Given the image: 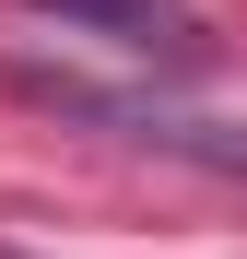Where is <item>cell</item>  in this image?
<instances>
[{"label":"cell","instance_id":"obj_1","mask_svg":"<svg viewBox=\"0 0 247 259\" xmlns=\"http://www.w3.org/2000/svg\"><path fill=\"white\" fill-rule=\"evenodd\" d=\"M35 12H59L82 35H118V48H165V35H188L177 0H35Z\"/></svg>","mask_w":247,"mask_h":259}]
</instances>
